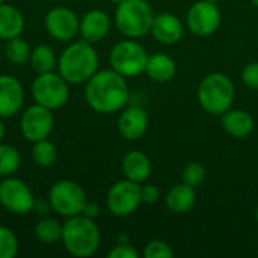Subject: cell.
<instances>
[{
  "label": "cell",
  "instance_id": "8992f818",
  "mask_svg": "<svg viewBox=\"0 0 258 258\" xmlns=\"http://www.w3.org/2000/svg\"><path fill=\"white\" fill-rule=\"evenodd\" d=\"M148 56L150 54L147 53L144 45L132 38H127L112 47L109 53V63L112 70L127 79L145 73Z\"/></svg>",
  "mask_w": 258,
  "mask_h": 258
},
{
  "label": "cell",
  "instance_id": "b9f144b4",
  "mask_svg": "<svg viewBox=\"0 0 258 258\" xmlns=\"http://www.w3.org/2000/svg\"><path fill=\"white\" fill-rule=\"evenodd\" d=\"M2 3H5V0H0V5H2Z\"/></svg>",
  "mask_w": 258,
  "mask_h": 258
},
{
  "label": "cell",
  "instance_id": "7c38bea8",
  "mask_svg": "<svg viewBox=\"0 0 258 258\" xmlns=\"http://www.w3.org/2000/svg\"><path fill=\"white\" fill-rule=\"evenodd\" d=\"M222 23V14L216 3L209 0L195 2L186 15L187 29L201 38L213 35Z\"/></svg>",
  "mask_w": 258,
  "mask_h": 258
},
{
  "label": "cell",
  "instance_id": "f546056e",
  "mask_svg": "<svg viewBox=\"0 0 258 258\" xmlns=\"http://www.w3.org/2000/svg\"><path fill=\"white\" fill-rule=\"evenodd\" d=\"M144 257L145 258H172L174 257V249L163 240H153L147 243L144 249Z\"/></svg>",
  "mask_w": 258,
  "mask_h": 258
},
{
  "label": "cell",
  "instance_id": "5b68a950",
  "mask_svg": "<svg viewBox=\"0 0 258 258\" xmlns=\"http://www.w3.org/2000/svg\"><path fill=\"white\" fill-rule=\"evenodd\" d=\"M154 11L147 0H124L116 5L115 26L125 38L139 39L151 33Z\"/></svg>",
  "mask_w": 258,
  "mask_h": 258
},
{
  "label": "cell",
  "instance_id": "ffe728a7",
  "mask_svg": "<svg viewBox=\"0 0 258 258\" xmlns=\"http://www.w3.org/2000/svg\"><path fill=\"white\" fill-rule=\"evenodd\" d=\"M165 203H166V207L171 213L184 215V213L190 212L197 203L195 187L181 181L180 184L169 189V192L166 194Z\"/></svg>",
  "mask_w": 258,
  "mask_h": 258
},
{
  "label": "cell",
  "instance_id": "5bb4252c",
  "mask_svg": "<svg viewBox=\"0 0 258 258\" xmlns=\"http://www.w3.org/2000/svg\"><path fill=\"white\" fill-rule=\"evenodd\" d=\"M24 97L23 83L17 77L11 74H0V116L3 119L21 112Z\"/></svg>",
  "mask_w": 258,
  "mask_h": 258
},
{
  "label": "cell",
  "instance_id": "277c9868",
  "mask_svg": "<svg viewBox=\"0 0 258 258\" xmlns=\"http://www.w3.org/2000/svg\"><path fill=\"white\" fill-rule=\"evenodd\" d=\"M197 95L201 107L207 113L222 116L233 106L236 95L234 83L227 74L210 73L201 80Z\"/></svg>",
  "mask_w": 258,
  "mask_h": 258
},
{
  "label": "cell",
  "instance_id": "836d02e7",
  "mask_svg": "<svg viewBox=\"0 0 258 258\" xmlns=\"http://www.w3.org/2000/svg\"><path fill=\"white\" fill-rule=\"evenodd\" d=\"M82 215H85L86 218H91V219L98 218V216H100V207H98V204H95V203H92V201H86Z\"/></svg>",
  "mask_w": 258,
  "mask_h": 258
},
{
  "label": "cell",
  "instance_id": "e0dca14e",
  "mask_svg": "<svg viewBox=\"0 0 258 258\" xmlns=\"http://www.w3.org/2000/svg\"><path fill=\"white\" fill-rule=\"evenodd\" d=\"M151 35L160 44L174 45L183 38L184 26L181 20L171 12L156 14L153 20V26H151Z\"/></svg>",
  "mask_w": 258,
  "mask_h": 258
},
{
  "label": "cell",
  "instance_id": "9a60e30c",
  "mask_svg": "<svg viewBox=\"0 0 258 258\" xmlns=\"http://www.w3.org/2000/svg\"><path fill=\"white\" fill-rule=\"evenodd\" d=\"M150 125L148 113L141 106H128L124 107L118 118V132L125 141H138L141 139Z\"/></svg>",
  "mask_w": 258,
  "mask_h": 258
},
{
  "label": "cell",
  "instance_id": "6da1fadb",
  "mask_svg": "<svg viewBox=\"0 0 258 258\" xmlns=\"http://www.w3.org/2000/svg\"><path fill=\"white\" fill-rule=\"evenodd\" d=\"M85 100L97 113L109 115L121 112L130 100L125 77L112 68L97 71L85 83Z\"/></svg>",
  "mask_w": 258,
  "mask_h": 258
},
{
  "label": "cell",
  "instance_id": "ab89813d",
  "mask_svg": "<svg viewBox=\"0 0 258 258\" xmlns=\"http://www.w3.org/2000/svg\"><path fill=\"white\" fill-rule=\"evenodd\" d=\"M251 2H252V5H254V6H257L258 8V0H251Z\"/></svg>",
  "mask_w": 258,
  "mask_h": 258
},
{
  "label": "cell",
  "instance_id": "ac0fdd59",
  "mask_svg": "<svg viewBox=\"0 0 258 258\" xmlns=\"http://www.w3.org/2000/svg\"><path fill=\"white\" fill-rule=\"evenodd\" d=\"M121 171L124 174V178L141 184L147 181L151 175V162L145 153L133 150L122 157Z\"/></svg>",
  "mask_w": 258,
  "mask_h": 258
},
{
  "label": "cell",
  "instance_id": "f1b7e54d",
  "mask_svg": "<svg viewBox=\"0 0 258 258\" xmlns=\"http://www.w3.org/2000/svg\"><path fill=\"white\" fill-rule=\"evenodd\" d=\"M206 177H207V172H206V168L198 163V162H192L189 165H186L183 168V172H181V180L183 183L192 186V187H200L204 181H206Z\"/></svg>",
  "mask_w": 258,
  "mask_h": 258
},
{
  "label": "cell",
  "instance_id": "4dcf8cb0",
  "mask_svg": "<svg viewBox=\"0 0 258 258\" xmlns=\"http://www.w3.org/2000/svg\"><path fill=\"white\" fill-rule=\"evenodd\" d=\"M242 82L249 88L258 91V62L248 63L242 71Z\"/></svg>",
  "mask_w": 258,
  "mask_h": 258
},
{
  "label": "cell",
  "instance_id": "52a82bcc",
  "mask_svg": "<svg viewBox=\"0 0 258 258\" xmlns=\"http://www.w3.org/2000/svg\"><path fill=\"white\" fill-rule=\"evenodd\" d=\"M68 82L56 71H48L38 74L32 82L30 92L35 103L50 109L57 110L68 103L70 88Z\"/></svg>",
  "mask_w": 258,
  "mask_h": 258
},
{
  "label": "cell",
  "instance_id": "603a6c76",
  "mask_svg": "<svg viewBox=\"0 0 258 258\" xmlns=\"http://www.w3.org/2000/svg\"><path fill=\"white\" fill-rule=\"evenodd\" d=\"M30 67L36 74L54 71L57 68V56L54 50L47 44H39L30 51Z\"/></svg>",
  "mask_w": 258,
  "mask_h": 258
},
{
  "label": "cell",
  "instance_id": "e575fe53",
  "mask_svg": "<svg viewBox=\"0 0 258 258\" xmlns=\"http://www.w3.org/2000/svg\"><path fill=\"white\" fill-rule=\"evenodd\" d=\"M48 209H51L48 200H47V201H45V200H36V201H35L33 210H36L38 213H45V212H48Z\"/></svg>",
  "mask_w": 258,
  "mask_h": 258
},
{
  "label": "cell",
  "instance_id": "74e56055",
  "mask_svg": "<svg viewBox=\"0 0 258 258\" xmlns=\"http://www.w3.org/2000/svg\"><path fill=\"white\" fill-rule=\"evenodd\" d=\"M110 3H115V5H119L121 2H124V0H109Z\"/></svg>",
  "mask_w": 258,
  "mask_h": 258
},
{
  "label": "cell",
  "instance_id": "2e32d148",
  "mask_svg": "<svg viewBox=\"0 0 258 258\" xmlns=\"http://www.w3.org/2000/svg\"><path fill=\"white\" fill-rule=\"evenodd\" d=\"M110 30V18L101 9H91L80 18L79 35L89 44H97L107 36Z\"/></svg>",
  "mask_w": 258,
  "mask_h": 258
},
{
  "label": "cell",
  "instance_id": "9c48e42d",
  "mask_svg": "<svg viewBox=\"0 0 258 258\" xmlns=\"http://www.w3.org/2000/svg\"><path fill=\"white\" fill-rule=\"evenodd\" d=\"M32 189L17 177H5L0 181V206L12 215H29L35 207Z\"/></svg>",
  "mask_w": 258,
  "mask_h": 258
},
{
  "label": "cell",
  "instance_id": "8fae6325",
  "mask_svg": "<svg viewBox=\"0 0 258 258\" xmlns=\"http://www.w3.org/2000/svg\"><path fill=\"white\" fill-rule=\"evenodd\" d=\"M53 110L35 103L23 110L20 118V132L29 142H38L47 139L54 127Z\"/></svg>",
  "mask_w": 258,
  "mask_h": 258
},
{
  "label": "cell",
  "instance_id": "4316f807",
  "mask_svg": "<svg viewBox=\"0 0 258 258\" xmlns=\"http://www.w3.org/2000/svg\"><path fill=\"white\" fill-rule=\"evenodd\" d=\"M21 165V154L20 151L9 144L0 142V177L14 175Z\"/></svg>",
  "mask_w": 258,
  "mask_h": 258
},
{
  "label": "cell",
  "instance_id": "44dd1931",
  "mask_svg": "<svg viewBox=\"0 0 258 258\" xmlns=\"http://www.w3.org/2000/svg\"><path fill=\"white\" fill-rule=\"evenodd\" d=\"M24 17L21 11L12 5H0V39L8 41L11 38L20 36L24 30Z\"/></svg>",
  "mask_w": 258,
  "mask_h": 258
},
{
  "label": "cell",
  "instance_id": "83f0119b",
  "mask_svg": "<svg viewBox=\"0 0 258 258\" xmlns=\"http://www.w3.org/2000/svg\"><path fill=\"white\" fill-rule=\"evenodd\" d=\"M18 254V239L15 233L0 225V258H14Z\"/></svg>",
  "mask_w": 258,
  "mask_h": 258
},
{
  "label": "cell",
  "instance_id": "8d00e7d4",
  "mask_svg": "<svg viewBox=\"0 0 258 258\" xmlns=\"http://www.w3.org/2000/svg\"><path fill=\"white\" fill-rule=\"evenodd\" d=\"M118 243H130L128 236H125V234H119V237H118Z\"/></svg>",
  "mask_w": 258,
  "mask_h": 258
},
{
  "label": "cell",
  "instance_id": "30bf717a",
  "mask_svg": "<svg viewBox=\"0 0 258 258\" xmlns=\"http://www.w3.org/2000/svg\"><path fill=\"white\" fill-rule=\"evenodd\" d=\"M142 204L141 184L132 180H119L110 186L106 198L107 210L118 218L133 215Z\"/></svg>",
  "mask_w": 258,
  "mask_h": 258
},
{
  "label": "cell",
  "instance_id": "ba28073f",
  "mask_svg": "<svg viewBox=\"0 0 258 258\" xmlns=\"http://www.w3.org/2000/svg\"><path fill=\"white\" fill-rule=\"evenodd\" d=\"M48 203L51 210L62 216L71 218L82 215L86 204V194L83 187L73 180H59L48 190Z\"/></svg>",
  "mask_w": 258,
  "mask_h": 258
},
{
  "label": "cell",
  "instance_id": "60d3db41",
  "mask_svg": "<svg viewBox=\"0 0 258 258\" xmlns=\"http://www.w3.org/2000/svg\"><path fill=\"white\" fill-rule=\"evenodd\" d=\"M209 2H213V3H218V2H221V0H209Z\"/></svg>",
  "mask_w": 258,
  "mask_h": 258
},
{
  "label": "cell",
  "instance_id": "d4e9b609",
  "mask_svg": "<svg viewBox=\"0 0 258 258\" xmlns=\"http://www.w3.org/2000/svg\"><path fill=\"white\" fill-rule=\"evenodd\" d=\"M30 51H32V48H30L29 42L24 38H21V35L8 39L5 44V56L14 65H23V63L29 62Z\"/></svg>",
  "mask_w": 258,
  "mask_h": 258
},
{
  "label": "cell",
  "instance_id": "f35d334b",
  "mask_svg": "<svg viewBox=\"0 0 258 258\" xmlns=\"http://www.w3.org/2000/svg\"><path fill=\"white\" fill-rule=\"evenodd\" d=\"M255 221H257V224H258V206H257V209H255Z\"/></svg>",
  "mask_w": 258,
  "mask_h": 258
},
{
  "label": "cell",
  "instance_id": "d6a6232c",
  "mask_svg": "<svg viewBox=\"0 0 258 258\" xmlns=\"http://www.w3.org/2000/svg\"><path fill=\"white\" fill-rule=\"evenodd\" d=\"M141 194L144 204H156L160 200V189L154 184L141 186Z\"/></svg>",
  "mask_w": 258,
  "mask_h": 258
},
{
  "label": "cell",
  "instance_id": "d6986e66",
  "mask_svg": "<svg viewBox=\"0 0 258 258\" xmlns=\"http://www.w3.org/2000/svg\"><path fill=\"white\" fill-rule=\"evenodd\" d=\"M222 128L236 139L248 138L254 130V118L242 109H230L222 115Z\"/></svg>",
  "mask_w": 258,
  "mask_h": 258
},
{
  "label": "cell",
  "instance_id": "7402d4cb",
  "mask_svg": "<svg viewBox=\"0 0 258 258\" xmlns=\"http://www.w3.org/2000/svg\"><path fill=\"white\" fill-rule=\"evenodd\" d=\"M147 76L159 83H165L174 79L177 73V63L175 60L165 53H154L148 56L147 68H145Z\"/></svg>",
  "mask_w": 258,
  "mask_h": 258
},
{
  "label": "cell",
  "instance_id": "484cf974",
  "mask_svg": "<svg viewBox=\"0 0 258 258\" xmlns=\"http://www.w3.org/2000/svg\"><path fill=\"white\" fill-rule=\"evenodd\" d=\"M57 148L56 145L48 141V139H42L38 142H33L32 147V159L33 162L41 166V168H50L56 163L57 160Z\"/></svg>",
  "mask_w": 258,
  "mask_h": 258
},
{
  "label": "cell",
  "instance_id": "3957f363",
  "mask_svg": "<svg viewBox=\"0 0 258 258\" xmlns=\"http://www.w3.org/2000/svg\"><path fill=\"white\" fill-rule=\"evenodd\" d=\"M65 251L76 258L92 257L101 242L100 230L95 219L86 218L85 215H76L65 218L62 222V239Z\"/></svg>",
  "mask_w": 258,
  "mask_h": 258
},
{
  "label": "cell",
  "instance_id": "d590c367",
  "mask_svg": "<svg viewBox=\"0 0 258 258\" xmlns=\"http://www.w3.org/2000/svg\"><path fill=\"white\" fill-rule=\"evenodd\" d=\"M5 133H6V127H5L3 118L0 116V142H2V141H3V138H5Z\"/></svg>",
  "mask_w": 258,
  "mask_h": 258
},
{
  "label": "cell",
  "instance_id": "4fadbf2b",
  "mask_svg": "<svg viewBox=\"0 0 258 258\" xmlns=\"http://www.w3.org/2000/svg\"><path fill=\"white\" fill-rule=\"evenodd\" d=\"M47 33L60 42H70L79 35L80 18L74 11L65 6L51 8L44 18Z\"/></svg>",
  "mask_w": 258,
  "mask_h": 258
},
{
  "label": "cell",
  "instance_id": "7a4b0ae2",
  "mask_svg": "<svg viewBox=\"0 0 258 258\" xmlns=\"http://www.w3.org/2000/svg\"><path fill=\"white\" fill-rule=\"evenodd\" d=\"M100 57L94 44L83 39L74 41L65 47L57 59V73L70 85L86 83L97 71Z\"/></svg>",
  "mask_w": 258,
  "mask_h": 258
},
{
  "label": "cell",
  "instance_id": "cb8c5ba5",
  "mask_svg": "<svg viewBox=\"0 0 258 258\" xmlns=\"http://www.w3.org/2000/svg\"><path fill=\"white\" fill-rule=\"evenodd\" d=\"M35 237L42 245H53L62 239V224L54 218H42L35 225Z\"/></svg>",
  "mask_w": 258,
  "mask_h": 258
},
{
  "label": "cell",
  "instance_id": "1f68e13d",
  "mask_svg": "<svg viewBox=\"0 0 258 258\" xmlns=\"http://www.w3.org/2000/svg\"><path fill=\"white\" fill-rule=\"evenodd\" d=\"M138 251L130 243H118L107 254L109 258H138Z\"/></svg>",
  "mask_w": 258,
  "mask_h": 258
}]
</instances>
